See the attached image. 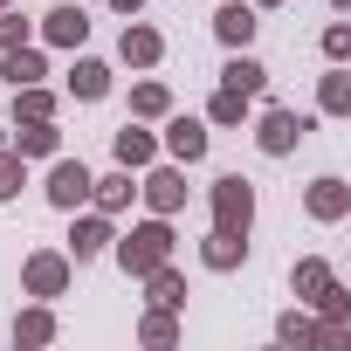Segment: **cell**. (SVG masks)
I'll use <instances>...</instances> for the list:
<instances>
[{
	"label": "cell",
	"mask_w": 351,
	"mask_h": 351,
	"mask_svg": "<svg viewBox=\"0 0 351 351\" xmlns=\"http://www.w3.org/2000/svg\"><path fill=\"white\" fill-rule=\"evenodd\" d=\"M165 248H172V234L152 221V228H138V234L124 241V269H131V276H152V269L165 262Z\"/></svg>",
	"instance_id": "1"
},
{
	"label": "cell",
	"mask_w": 351,
	"mask_h": 351,
	"mask_svg": "<svg viewBox=\"0 0 351 351\" xmlns=\"http://www.w3.org/2000/svg\"><path fill=\"white\" fill-rule=\"evenodd\" d=\"M214 207H221V234H248L255 200H248V186H241V180H221V186H214Z\"/></svg>",
	"instance_id": "2"
},
{
	"label": "cell",
	"mask_w": 351,
	"mask_h": 351,
	"mask_svg": "<svg viewBox=\"0 0 351 351\" xmlns=\"http://www.w3.org/2000/svg\"><path fill=\"white\" fill-rule=\"evenodd\" d=\"M90 186H97V180H90L83 165H56V172H49V200H56V207H83Z\"/></svg>",
	"instance_id": "3"
},
{
	"label": "cell",
	"mask_w": 351,
	"mask_h": 351,
	"mask_svg": "<svg viewBox=\"0 0 351 351\" xmlns=\"http://www.w3.org/2000/svg\"><path fill=\"white\" fill-rule=\"evenodd\" d=\"M303 131H310V124H303L296 110H269V117H262V152H289Z\"/></svg>",
	"instance_id": "4"
},
{
	"label": "cell",
	"mask_w": 351,
	"mask_h": 351,
	"mask_svg": "<svg viewBox=\"0 0 351 351\" xmlns=\"http://www.w3.org/2000/svg\"><path fill=\"white\" fill-rule=\"evenodd\" d=\"M296 289L317 296V303H330V310L344 317V296H330V269H324V262H303V269H296Z\"/></svg>",
	"instance_id": "5"
},
{
	"label": "cell",
	"mask_w": 351,
	"mask_h": 351,
	"mask_svg": "<svg viewBox=\"0 0 351 351\" xmlns=\"http://www.w3.org/2000/svg\"><path fill=\"white\" fill-rule=\"evenodd\" d=\"M214 28H221V42H228V49H248L255 14H248V8H221V14H214Z\"/></svg>",
	"instance_id": "6"
},
{
	"label": "cell",
	"mask_w": 351,
	"mask_h": 351,
	"mask_svg": "<svg viewBox=\"0 0 351 351\" xmlns=\"http://www.w3.org/2000/svg\"><path fill=\"white\" fill-rule=\"evenodd\" d=\"M90 35V21H83V8H56L49 14V42H62V49H76Z\"/></svg>",
	"instance_id": "7"
},
{
	"label": "cell",
	"mask_w": 351,
	"mask_h": 351,
	"mask_svg": "<svg viewBox=\"0 0 351 351\" xmlns=\"http://www.w3.org/2000/svg\"><path fill=\"white\" fill-rule=\"evenodd\" d=\"M145 200H152L158 214H172V207L186 200V186H180V172H152V180H145Z\"/></svg>",
	"instance_id": "8"
},
{
	"label": "cell",
	"mask_w": 351,
	"mask_h": 351,
	"mask_svg": "<svg viewBox=\"0 0 351 351\" xmlns=\"http://www.w3.org/2000/svg\"><path fill=\"white\" fill-rule=\"evenodd\" d=\"M62 276H69V269H62L56 255H35V262H28V289H35V296H56Z\"/></svg>",
	"instance_id": "9"
},
{
	"label": "cell",
	"mask_w": 351,
	"mask_h": 351,
	"mask_svg": "<svg viewBox=\"0 0 351 351\" xmlns=\"http://www.w3.org/2000/svg\"><path fill=\"white\" fill-rule=\"evenodd\" d=\"M165 145H172V158H200V152H207V131H200L193 117H180V124H172V138H165Z\"/></svg>",
	"instance_id": "10"
},
{
	"label": "cell",
	"mask_w": 351,
	"mask_h": 351,
	"mask_svg": "<svg viewBox=\"0 0 351 351\" xmlns=\"http://www.w3.org/2000/svg\"><path fill=\"white\" fill-rule=\"evenodd\" d=\"M124 62H158V35L152 28H124Z\"/></svg>",
	"instance_id": "11"
},
{
	"label": "cell",
	"mask_w": 351,
	"mask_h": 351,
	"mask_svg": "<svg viewBox=\"0 0 351 351\" xmlns=\"http://www.w3.org/2000/svg\"><path fill=\"white\" fill-rule=\"evenodd\" d=\"M110 90V69L104 62H76V97H104Z\"/></svg>",
	"instance_id": "12"
},
{
	"label": "cell",
	"mask_w": 351,
	"mask_h": 351,
	"mask_svg": "<svg viewBox=\"0 0 351 351\" xmlns=\"http://www.w3.org/2000/svg\"><path fill=\"white\" fill-rule=\"evenodd\" d=\"M228 90H234V97H255V90H262V69H255L248 56H241V62H228Z\"/></svg>",
	"instance_id": "13"
},
{
	"label": "cell",
	"mask_w": 351,
	"mask_h": 351,
	"mask_svg": "<svg viewBox=\"0 0 351 351\" xmlns=\"http://www.w3.org/2000/svg\"><path fill=\"white\" fill-rule=\"evenodd\" d=\"M310 207H317L324 221H337V214H344V186H337V180H317V193H310Z\"/></svg>",
	"instance_id": "14"
},
{
	"label": "cell",
	"mask_w": 351,
	"mask_h": 351,
	"mask_svg": "<svg viewBox=\"0 0 351 351\" xmlns=\"http://www.w3.org/2000/svg\"><path fill=\"white\" fill-rule=\"evenodd\" d=\"M207 262H214V269H234V262H241V234H221V228H214V241H207Z\"/></svg>",
	"instance_id": "15"
},
{
	"label": "cell",
	"mask_w": 351,
	"mask_h": 351,
	"mask_svg": "<svg viewBox=\"0 0 351 351\" xmlns=\"http://www.w3.org/2000/svg\"><path fill=\"white\" fill-rule=\"evenodd\" d=\"M117 158H124V165H145V158H152V138H145V131H117Z\"/></svg>",
	"instance_id": "16"
},
{
	"label": "cell",
	"mask_w": 351,
	"mask_h": 351,
	"mask_svg": "<svg viewBox=\"0 0 351 351\" xmlns=\"http://www.w3.org/2000/svg\"><path fill=\"white\" fill-rule=\"evenodd\" d=\"M8 76H14V83H35V76H42V56H28V49H8Z\"/></svg>",
	"instance_id": "17"
},
{
	"label": "cell",
	"mask_w": 351,
	"mask_h": 351,
	"mask_svg": "<svg viewBox=\"0 0 351 351\" xmlns=\"http://www.w3.org/2000/svg\"><path fill=\"white\" fill-rule=\"evenodd\" d=\"M14 193H21V158L0 152V200H14Z\"/></svg>",
	"instance_id": "18"
},
{
	"label": "cell",
	"mask_w": 351,
	"mask_h": 351,
	"mask_svg": "<svg viewBox=\"0 0 351 351\" xmlns=\"http://www.w3.org/2000/svg\"><path fill=\"white\" fill-rule=\"evenodd\" d=\"M21 152H56V131H49V124H42V117H35V124H28V131H21Z\"/></svg>",
	"instance_id": "19"
},
{
	"label": "cell",
	"mask_w": 351,
	"mask_h": 351,
	"mask_svg": "<svg viewBox=\"0 0 351 351\" xmlns=\"http://www.w3.org/2000/svg\"><path fill=\"white\" fill-rule=\"evenodd\" d=\"M104 241H110V234H104V221H83V228H76V255H97Z\"/></svg>",
	"instance_id": "20"
},
{
	"label": "cell",
	"mask_w": 351,
	"mask_h": 351,
	"mask_svg": "<svg viewBox=\"0 0 351 351\" xmlns=\"http://www.w3.org/2000/svg\"><path fill=\"white\" fill-rule=\"evenodd\" d=\"M351 104V83L344 76H324V110H344Z\"/></svg>",
	"instance_id": "21"
},
{
	"label": "cell",
	"mask_w": 351,
	"mask_h": 351,
	"mask_svg": "<svg viewBox=\"0 0 351 351\" xmlns=\"http://www.w3.org/2000/svg\"><path fill=\"white\" fill-rule=\"evenodd\" d=\"M152 289H158V303H180V276H165V262L152 269Z\"/></svg>",
	"instance_id": "22"
},
{
	"label": "cell",
	"mask_w": 351,
	"mask_h": 351,
	"mask_svg": "<svg viewBox=\"0 0 351 351\" xmlns=\"http://www.w3.org/2000/svg\"><path fill=\"white\" fill-rule=\"evenodd\" d=\"M131 104H138V110H145V117H158V110H165V90H158V83H145V90H138V97H131Z\"/></svg>",
	"instance_id": "23"
},
{
	"label": "cell",
	"mask_w": 351,
	"mask_h": 351,
	"mask_svg": "<svg viewBox=\"0 0 351 351\" xmlns=\"http://www.w3.org/2000/svg\"><path fill=\"white\" fill-rule=\"evenodd\" d=\"M241 104H248V97H234V90H221V97H214V117H221V124H234V117H241Z\"/></svg>",
	"instance_id": "24"
},
{
	"label": "cell",
	"mask_w": 351,
	"mask_h": 351,
	"mask_svg": "<svg viewBox=\"0 0 351 351\" xmlns=\"http://www.w3.org/2000/svg\"><path fill=\"white\" fill-rule=\"evenodd\" d=\"M21 35H28V21H21V14L0 21V49H21Z\"/></svg>",
	"instance_id": "25"
},
{
	"label": "cell",
	"mask_w": 351,
	"mask_h": 351,
	"mask_svg": "<svg viewBox=\"0 0 351 351\" xmlns=\"http://www.w3.org/2000/svg\"><path fill=\"white\" fill-rule=\"evenodd\" d=\"M97 200H104V207H124V200H131V180H104V193H97Z\"/></svg>",
	"instance_id": "26"
},
{
	"label": "cell",
	"mask_w": 351,
	"mask_h": 351,
	"mask_svg": "<svg viewBox=\"0 0 351 351\" xmlns=\"http://www.w3.org/2000/svg\"><path fill=\"white\" fill-rule=\"evenodd\" d=\"M117 8H124V14H131V8H138V0H117Z\"/></svg>",
	"instance_id": "27"
},
{
	"label": "cell",
	"mask_w": 351,
	"mask_h": 351,
	"mask_svg": "<svg viewBox=\"0 0 351 351\" xmlns=\"http://www.w3.org/2000/svg\"><path fill=\"white\" fill-rule=\"evenodd\" d=\"M262 8H276V0H262Z\"/></svg>",
	"instance_id": "28"
}]
</instances>
